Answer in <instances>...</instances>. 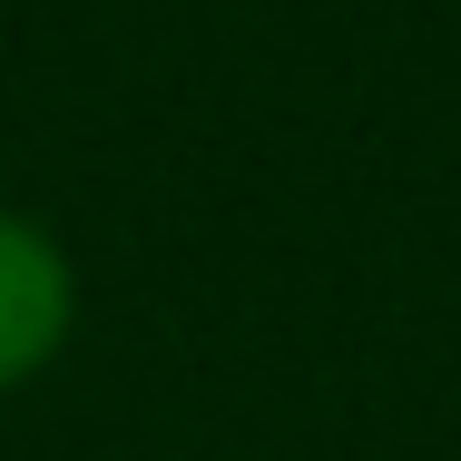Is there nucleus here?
<instances>
[{
  "mask_svg": "<svg viewBox=\"0 0 461 461\" xmlns=\"http://www.w3.org/2000/svg\"><path fill=\"white\" fill-rule=\"evenodd\" d=\"M59 324H69V266H59V246L40 226L0 216V383L50 364Z\"/></svg>",
  "mask_w": 461,
  "mask_h": 461,
  "instance_id": "nucleus-1",
  "label": "nucleus"
}]
</instances>
